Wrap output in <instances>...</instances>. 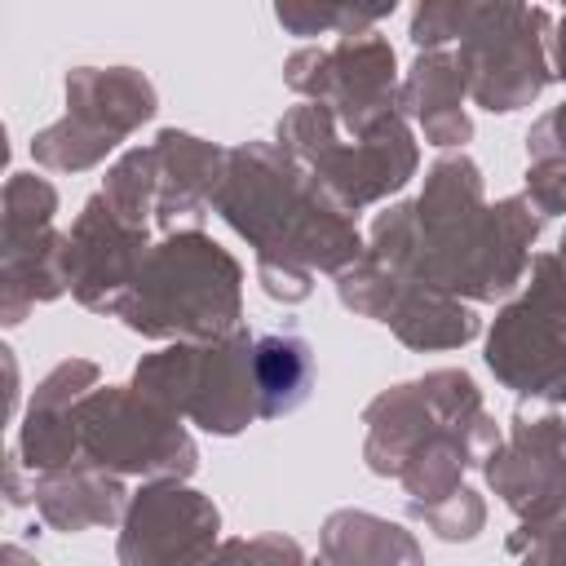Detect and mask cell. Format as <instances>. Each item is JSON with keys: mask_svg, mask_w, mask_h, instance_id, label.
Wrapping results in <instances>:
<instances>
[{"mask_svg": "<svg viewBox=\"0 0 566 566\" xmlns=\"http://www.w3.org/2000/svg\"><path fill=\"white\" fill-rule=\"evenodd\" d=\"M155 111L159 93L137 66H71L66 115L31 137V155L53 172H88Z\"/></svg>", "mask_w": 566, "mask_h": 566, "instance_id": "9", "label": "cell"}, {"mask_svg": "<svg viewBox=\"0 0 566 566\" xmlns=\"http://www.w3.org/2000/svg\"><path fill=\"white\" fill-rule=\"evenodd\" d=\"M491 491L517 517V535H509V553L531 544L535 535L566 522V420L557 411L513 416L509 438L482 464Z\"/></svg>", "mask_w": 566, "mask_h": 566, "instance_id": "12", "label": "cell"}, {"mask_svg": "<svg viewBox=\"0 0 566 566\" xmlns=\"http://www.w3.org/2000/svg\"><path fill=\"white\" fill-rule=\"evenodd\" d=\"M283 80L305 102L327 106L349 137H363L380 119L398 115V57L376 31L345 35L332 49H296L283 62Z\"/></svg>", "mask_w": 566, "mask_h": 566, "instance_id": "11", "label": "cell"}, {"mask_svg": "<svg viewBox=\"0 0 566 566\" xmlns=\"http://www.w3.org/2000/svg\"><path fill=\"white\" fill-rule=\"evenodd\" d=\"M256 376V416L279 420L292 416L314 389V349L296 332H261L252 345Z\"/></svg>", "mask_w": 566, "mask_h": 566, "instance_id": "21", "label": "cell"}, {"mask_svg": "<svg viewBox=\"0 0 566 566\" xmlns=\"http://www.w3.org/2000/svg\"><path fill=\"white\" fill-rule=\"evenodd\" d=\"M111 212L137 230H150L155 221V203H159V164H155V146H133L124 150L106 177H102V190H97Z\"/></svg>", "mask_w": 566, "mask_h": 566, "instance_id": "22", "label": "cell"}, {"mask_svg": "<svg viewBox=\"0 0 566 566\" xmlns=\"http://www.w3.org/2000/svg\"><path fill=\"white\" fill-rule=\"evenodd\" d=\"M539 226L544 217L526 195L486 203L482 168L455 150L429 164L416 199L394 203L371 221L367 256L402 283L491 305L522 287Z\"/></svg>", "mask_w": 566, "mask_h": 566, "instance_id": "1", "label": "cell"}, {"mask_svg": "<svg viewBox=\"0 0 566 566\" xmlns=\"http://www.w3.org/2000/svg\"><path fill=\"white\" fill-rule=\"evenodd\" d=\"M548 71H553V80H566V13L557 18V27L548 35Z\"/></svg>", "mask_w": 566, "mask_h": 566, "instance_id": "32", "label": "cell"}, {"mask_svg": "<svg viewBox=\"0 0 566 566\" xmlns=\"http://www.w3.org/2000/svg\"><path fill=\"white\" fill-rule=\"evenodd\" d=\"M486 367L517 398H566V230L553 252H535L522 296L486 332Z\"/></svg>", "mask_w": 566, "mask_h": 566, "instance_id": "6", "label": "cell"}, {"mask_svg": "<svg viewBox=\"0 0 566 566\" xmlns=\"http://www.w3.org/2000/svg\"><path fill=\"white\" fill-rule=\"evenodd\" d=\"M394 13V0L389 4H310V0H287V4H274V18L287 35H327L336 31L340 40L345 35H367L380 18Z\"/></svg>", "mask_w": 566, "mask_h": 566, "instance_id": "24", "label": "cell"}, {"mask_svg": "<svg viewBox=\"0 0 566 566\" xmlns=\"http://www.w3.org/2000/svg\"><path fill=\"white\" fill-rule=\"evenodd\" d=\"M57 217V190L53 181L35 177V172H9L4 181V234H0V248H22V243H35L44 239Z\"/></svg>", "mask_w": 566, "mask_h": 566, "instance_id": "23", "label": "cell"}, {"mask_svg": "<svg viewBox=\"0 0 566 566\" xmlns=\"http://www.w3.org/2000/svg\"><path fill=\"white\" fill-rule=\"evenodd\" d=\"M115 318L150 340H221L243 327V265L199 226L172 230L150 243Z\"/></svg>", "mask_w": 566, "mask_h": 566, "instance_id": "3", "label": "cell"}, {"mask_svg": "<svg viewBox=\"0 0 566 566\" xmlns=\"http://www.w3.org/2000/svg\"><path fill=\"white\" fill-rule=\"evenodd\" d=\"M336 296L345 310H354L371 323H385L407 349H420V354L424 349H460L482 332L469 301H455V296L420 287V283H402L371 256H363L336 274Z\"/></svg>", "mask_w": 566, "mask_h": 566, "instance_id": "13", "label": "cell"}, {"mask_svg": "<svg viewBox=\"0 0 566 566\" xmlns=\"http://www.w3.org/2000/svg\"><path fill=\"white\" fill-rule=\"evenodd\" d=\"M150 252V230H137L93 195L66 230V287L93 314H119Z\"/></svg>", "mask_w": 566, "mask_h": 566, "instance_id": "15", "label": "cell"}, {"mask_svg": "<svg viewBox=\"0 0 566 566\" xmlns=\"http://www.w3.org/2000/svg\"><path fill=\"white\" fill-rule=\"evenodd\" d=\"M256 283L270 301H283V305H301L314 292V274L296 265H256Z\"/></svg>", "mask_w": 566, "mask_h": 566, "instance_id": "30", "label": "cell"}, {"mask_svg": "<svg viewBox=\"0 0 566 566\" xmlns=\"http://www.w3.org/2000/svg\"><path fill=\"white\" fill-rule=\"evenodd\" d=\"M526 155H531V164H544V159L566 164V102L553 106V111H544V115L531 124V133H526Z\"/></svg>", "mask_w": 566, "mask_h": 566, "instance_id": "29", "label": "cell"}, {"mask_svg": "<svg viewBox=\"0 0 566 566\" xmlns=\"http://www.w3.org/2000/svg\"><path fill=\"white\" fill-rule=\"evenodd\" d=\"M97 385H102V367L93 358H66L31 389V402H27L22 429H18V455L31 469V478L80 464L75 402L84 394H93Z\"/></svg>", "mask_w": 566, "mask_h": 566, "instance_id": "16", "label": "cell"}, {"mask_svg": "<svg viewBox=\"0 0 566 566\" xmlns=\"http://www.w3.org/2000/svg\"><path fill=\"white\" fill-rule=\"evenodd\" d=\"M155 146V164H159V203H155V226H164L172 234V226L181 217L199 221L212 208L217 181L226 172V150L217 142H203L195 133L181 128H159Z\"/></svg>", "mask_w": 566, "mask_h": 566, "instance_id": "18", "label": "cell"}, {"mask_svg": "<svg viewBox=\"0 0 566 566\" xmlns=\"http://www.w3.org/2000/svg\"><path fill=\"white\" fill-rule=\"evenodd\" d=\"M22 469H27V464H22V455L13 451V455H9V509H22V504L31 500V491H22Z\"/></svg>", "mask_w": 566, "mask_h": 566, "instance_id": "33", "label": "cell"}, {"mask_svg": "<svg viewBox=\"0 0 566 566\" xmlns=\"http://www.w3.org/2000/svg\"><path fill=\"white\" fill-rule=\"evenodd\" d=\"M363 424H367V442H363V460L376 478H398L407 469V460L442 429H491L495 416L486 411L478 385L469 371L460 367H433L420 380H402L380 389L367 407H363Z\"/></svg>", "mask_w": 566, "mask_h": 566, "instance_id": "10", "label": "cell"}, {"mask_svg": "<svg viewBox=\"0 0 566 566\" xmlns=\"http://www.w3.org/2000/svg\"><path fill=\"white\" fill-rule=\"evenodd\" d=\"M221 513L186 482H146L119 522V566H208Z\"/></svg>", "mask_w": 566, "mask_h": 566, "instance_id": "14", "label": "cell"}, {"mask_svg": "<svg viewBox=\"0 0 566 566\" xmlns=\"http://www.w3.org/2000/svg\"><path fill=\"white\" fill-rule=\"evenodd\" d=\"M80 464L106 469L115 478L186 482L199 469V447L181 416L150 402L133 385H97L75 402Z\"/></svg>", "mask_w": 566, "mask_h": 566, "instance_id": "7", "label": "cell"}, {"mask_svg": "<svg viewBox=\"0 0 566 566\" xmlns=\"http://www.w3.org/2000/svg\"><path fill=\"white\" fill-rule=\"evenodd\" d=\"M469 18H473V0H420L411 9V31L407 35L420 53L447 49V44H460Z\"/></svg>", "mask_w": 566, "mask_h": 566, "instance_id": "25", "label": "cell"}, {"mask_svg": "<svg viewBox=\"0 0 566 566\" xmlns=\"http://www.w3.org/2000/svg\"><path fill=\"white\" fill-rule=\"evenodd\" d=\"M562 402H566V398H562Z\"/></svg>", "mask_w": 566, "mask_h": 566, "instance_id": "37", "label": "cell"}, {"mask_svg": "<svg viewBox=\"0 0 566 566\" xmlns=\"http://www.w3.org/2000/svg\"><path fill=\"white\" fill-rule=\"evenodd\" d=\"M274 142L318 181V190L345 217L398 195L420 168V146L402 111L380 119L363 137H340V124L327 106L301 102L274 124Z\"/></svg>", "mask_w": 566, "mask_h": 566, "instance_id": "4", "label": "cell"}, {"mask_svg": "<svg viewBox=\"0 0 566 566\" xmlns=\"http://www.w3.org/2000/svg\"><path fill=\"white\" fill-rule=\"evenodd\" d=\"M464 97H469V84H464L460 57L451 49H429V53H416L411 71L402 75L398 111L420 124L429 146L451 150V146H464L473 137V119L464 111Z\"/></svg>", "mask_w": 566, "mask_h": 566, "instance_id": "17", "label": "cell"}, {"mask_svg": "<svg viewBox=\"0 0 566 566\" xmlns=\"http://www.w3.org/2000/svg\"><path fill=\"white\" fill-rule=\"evenodd\" d=\"M212 212L248 239L256 265L340 274L367 256L354 217H345L279 142H239L226 150Z\"/></svg>", "mask_w": 566, "mask_h": 566, "instance_id": "2", "label": "cell"}, {"mask_svg": "<svg viewBox=\"0 0 566 566\" xmlns=\"http://www.w3.org/2000/svg\"><path fill=\"white\" fill-rule=\"evenodd\" d=\"M548 35L553 18L544 4L473 0V18L455 44L473 106L491 115H513L531 106L553 80Z\"/></svg>", "mask_w": 566, "mask_h": 566, "instance_id": "8", "label": "cell"}, {"mask_svg": "<svg viewBox=\"0 0 566 566\" xmlns=\"http://www.w3.org/2000/svg\"><path fill=\"white\" fill-rule=\"evenodd\" d=\"M522 195L539 217H566V164H553V159L531 164Z\"/></svg>", "mask_w": 566, "mask_h": 566, "instance_id": "28", "label": "cell"}, {"mask_svg": "<svg viewBox=\"0 0 566 566\" xmlns=\"http://www.w3.org/2000/svg\"><path fill=\"white\" fill-rule=\"evenodd\" d=\"M252 345L248 327L221 340H177L159 354H146L133 367V389L150 402L168 407L172 416L199 424L203 433L234 438L256 416V376H252Z\"/></svg>", "mask_w": 566, "mask_h": 566, "instance_id": "5", "label": "cell"}, {"mask_svg": "<svg viewBox=\"0 0 566 566\" xmlns=\"http://www.w3.org/2000/svg\"><path fill=\"white\" fill-rule=\"evenodd\" d=\"M128 500L133 495L124 491V482L106 469H93V464H71V469L31 478L35 513L44 517V526H53L62 535H80V531L124 522Z\"/></svg>", "mask_w": 566, "mask_h": 566, "instance_id": "19", "label": "cell"}, {"mask_svg": "<svg viewBox=\"0 0 566 566\" xmlns=\"http://www.w3.org/2000/svg\"><path fill=\"white\" fill-rule=\"evenodd\" d=\"M208 566H310L305 548L292 535H252V539H221Z\"/></svg>", "mask_w": 566, "mask_h": 566, "instance_id": "27", "label": "cell"}, {"mask_svg": "<svg viewBox=\"0 0 566 566\" xmlns=\"http://www.w3.org/2000/svg\"><path fill=\"white\" fill-rule=\"evenodd\" d=\"M0 566H40V562H35L22 544H4V548H0Z\"/></svg>", "mask_w": 566, "mask_h": 566, "instance_id": "34", "label": "cell"}, {"mask_svg": "<svg viewBox=\"0 0 566 566\" xmlns=\"http://www.w3.org/2000/svg\"><path fill=\"white\" fill-rule=\"evenodd\" d=\"M0 354H4V371H9V416H13L18 411V363H13V349L9 345Z\"/></svg>", "mask_w": 566, "mask_h": 566, "instance_id": "35", "label": "cell"}, {"mask_svg": "<svg viewBox=\"0 0 566 566\" xmlns=\"http://www.w3.org/2000/svg\"><path fill=\"white\" fill-rule=\"evenodd\" d=\"M411 517L424 522L438 539L460 544V539H473V535L486 526V504H482L478 491L460 486L455 495H447V500H438V504H429V509H411Z\"/></svg>", "mask_w": 566, "mask_h": 566, "instance_id": "26", "label": "cell"}, {"mask_svg": "<svg viewBox=\"0 0 566 566\" xmlns=\"http://www.w3.org/2000/svg\"><path fill=\"white\" fill-rule=\"evenodd\" d=\"M517 553H522V566H566V522L544 531V535H535Z\"/></svg>", "mask_w": 566, "mask_h": 566, "instance_id": "31", "label": "cell"}, {"mask_svg": "<svg viewBox=\"0 0 566 566\" xmlns=\"http://www.w3.org/2000/svg\"><path fill=\"white\" fill-rule=\"evenodd\" d=\"M310 566H332V562H327V557H318V562H310Z\"/></svg>", "mask_w": 566, "mask_h": 566, "instance_id": "36", "label": "cell"}, {"mask_svg": "<svg viewBox=\"0 0 566 566\" xmlns=\"http://www.w3.org/2000/svg\"><path fill=\"white\" fill-rule=\"evenodd\" d=\"M318 548L332 566H424L416 535L367 509H336L318 531Z\"/></svg>", "mask_w": 566, "mask_h": 566, "instance_id": "20", "label": "cell"}]
</instances>
